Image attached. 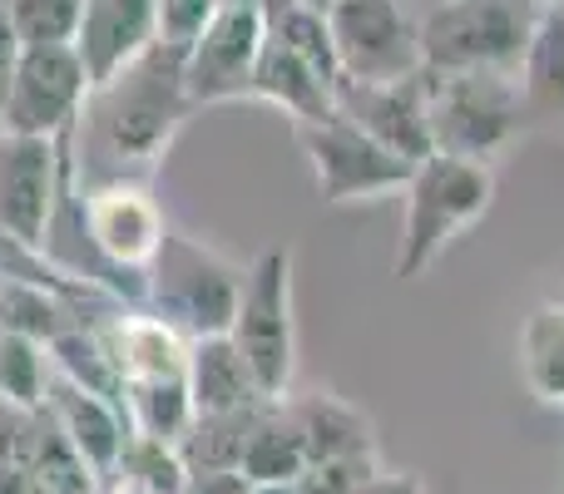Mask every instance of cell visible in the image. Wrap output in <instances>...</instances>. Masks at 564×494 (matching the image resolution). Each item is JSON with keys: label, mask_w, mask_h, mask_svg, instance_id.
<instances>
[{"label": "cell", "mask_w": 564, "mask_h": 494, "mask_svg": "<svg viewBox=\"0 0 564 494\" xmlns=\"http://www.w3.org/2000/svg\"><path fill=\"white\" fill-rule=\"evenodd\" d=\"M188 114L194 99L184 85V50L154 40L119 75L89 89L75 124V174L85 178V188L149 174Z\"/></svg>", "instance_id": "cell-1"}, {"label": "cell", "mask_w": 564, "mask_h": 494, "mask_svg": "<svg viewBox=\"0 0 564 494\" xmlns=\"http://www.w3.org/2000/svg\"><path fill=\"white\" fill-rule=\"evenodd\" d=\"M79 218H85L89 238V277L124 307L144 311L149 262H154V252L169 233L164 208L154 204L149 184H139V178L89 184L79 194Z\"/></svg>", "instance_id": "cell-2"}, {"label": "cell", "mask_w": 564, "mask_h": 494, "mask_svg": "<svg viewBox=\"0 0 564 494\" xmlns=\"http://www.w3.org/2000/svg\"><path fill=\"white\" fill-rule=\"evenodd\" d=\"M406 194V223H401V243L391 257V277L411 282L451 248V238L466 233L470 223L490 213L496 198V168L490 164H466V158L431 154L416 164Z\"/></svg>", "instance_id": "cell-3"}, {"label": "cell", "mask_w": 564, "mask_h": 494, "mask_svg": "<svg viewBox=\"0 0 564 494\" xmlns=\"http://www.w3.org/2000/svg\"><path fill=\"white\" fill-rule=\"evenodd\" d=\"M540 0H446L421 15V65L431 75H460V69H500L520 75L540 15Z\"/></svg>", "instance_id": "cell-4"}, {"label": "cell", "mask_w": 564, "mask_h": 494, "mask_svg": "<svg viewBox=\"0 0 564 494\" xmlns=\"http://www.w3.org/2000/svg\"><path fill=\"white\" fill-rule=\"evenodd\" d=\"M426 119L431 149L466 164H490L530 129L520 79L500 69H460V75H431Z\"/></svg>", "instance_id": "cell-5"}, {"label": "cell", "mask_w": 564, "mask_h": 494, "mask_svg": "<svg viewBox=\"0 0 564 494\" xmlns=\"http://www.w3.org/2000/svg\"><path fill=\"white\" fill-rule=\"evenodd\" d=\"M248 267L218 257L214 248L194 243L188 233L169 228L159 243L154 262H149V292L144 311L178 331L184 341L198 337H224L238 317V297H243Z\"/></svg>", "instance_id": "cell-6"}, {"label": "cell", "mask_w": 564, "mask_h": 494, "mask_svg": "<svg viewBox=\"0 0 564 494\" xmlns=\"http://www.w3.org/2000/svg\"><path fill=\"white\" fill-rule=\"evenodd\" d=\"M234 347L253 366L263 396L282 400L292 391V366H297V321H292V252L268 248L243 277L238 317L228 327Z\"/></svg>", "instance_id": "cell-7"}, {"label": "cell", "mask_w": 564, "mask_h": 494, "mask_svg": "<svg viewBox=\"0 0 564 494\" xmlns=\"http://www.w3.org/2000/svg\"><path fill=\"white\" fill-rule=\"evenodd\" d=\"M297 144L312 158L322 204H361V198L401 194L416 174L411 158L391 154L387 144L361 134L341 109H332L327 119H312V124H297Z\"/></svg>", "instance_id": "cell-8"}, {"label": "cell", "mask_w": 564, "mask_h": 494, "mask_svg": "<svg viewBox=\"0 0 564 494\" xmlns=\"http://www.w3.org/2000/svg\"><path fill=\"white\" fill-rule=\"evenodd\" d=\"M332 45L341 79L391 85L421 75V20L406 15L401 0H332L327 6Z\"/></svg>", "instance_id": "cell-9"}, {"label": "cell", "mask_w": 564, "mask_h": 494, "mask_svg": "<svg viewBox=\"0 0 564 494\" xmlns=\"http://www.w3.org/2000/svg\"><path fill=\"white\" fill-rule=\"evenodd\" d=\"M89 69L75 45H25L15 79H10L0 129L6 134H40L59 139L79 124V109L89 99Z\"/></svg>", "instance_id": "cell-10"}, {"label": "cell", "mask_w": 564, "mask_h": 494, "mask_svg": "<svg viewBox=\"0 0 564 494\" xmlns=\"http://www.w3.org/2000/svg\"><path fill=\"white\" fill-rule=\"evenodd\" d=\"M263 0H224L204 35L184 50V85L194 109L253 95V69L263 55Z\"/></svg>", "instance_id": "cell-11"}, {"label": "cell", "mask_w": 564, "mask_h": 494, "mask_svg": "<svg viewBox=\"0 0 564 494\" xmlns=\"http://www.w3.org/2000/svg\"><path fill=\"white\" fill-rule=\"evenodd\" d=\"M69 144H75V129H65L59 139L0 129V228L40 252H45L50 218H55L59 184H65Z\"/></svg>", "instance_id": "cell-12"}, {"label": "cell", "mask_w": 564, "mask_h": 494, "mask_svg": "<svg viewBox=\"0 0 564 494\" xmlns=\"http://www.w3.org/2000/svg\"><path fill=\"white\" fill-rule=\"evenodd\" d=\"M426 95H431V79L426 69L411 79H391V85H357V79H337V109L371 134L377 144H387L391 154L411 158H431V119H426Z\"/></svg>", "instance_id": "cell-13"}, {"label": "cell", "mask_w": 564, "mask_h": 494, "mask_svg": "<svg viewBox=\"0 0 564 494\" xmlns=\"http://www.w3.org/2000/svg\"><path fill=\"white\" fill-rule=\"evenodd\" d=\"M154 40H159V0H85L75 50L89 69V85H105L109 75H119Z\"/></svg>", "instance_id": "cell-14"}, {"label": "cell", "mask_w": 564, "mask_h": 494, "mask_svg": "<svg viewBox=\"0 0 564 494\" xmlns=\"http://www.w3.org/2000/svg\"><path fill=\"white\" fill-rule=\"evenodd\" d=\"M45 410H50V420L69 436V446L89 460V470L99 475V485H105V480L115 475L119 450H124V440H129V416L115 406V400H105V396H95V391L75 386L69 376H59L55 366H50Z\"/></svg>", "instance_id": "cell-15"}, {"label": "cell", "mask_w": 564, "mask_h": 494, "mask_svg": "<svg viewBox=\"0 0 564 494\" xmlns=\"http://www.w3.org/2000/svg\"><path fill=\"white\" fill-rule=\"evenodd\" d=\"M263 105H278L292 124H312V119H327L337 109V79H327L317 65H307L302 55H292L278 40H263V55L253 69V95Z\"/></svg>", "instance_id": "cell-16"}, {"label": "cell", "mask_w": 564, "mask_h": 494, "mask_svg": "<svg viewBox=\"0 0 564 494\" xmlns=\"http://www.w3.org/2000/svg\"><path fill=\"white\" fill-rule=\"evenodd\" d=\"M188 396H194V416H208V410H243L258 406L263 396L253 366L243 361V351L234 347V337H198L188 341Z\"/></svg>", "instance_id": "cell-17"}, {"label": "cell", "mask_w": 564, "mask_h": 494, "mask_svg": "<svg viewBox=\"0 0 564 494\" xmlns=\"http://www.w3.org/2000/svg\"><path fill=\"white\" fill-rule=\"evenodd\" d=\"M288 416L297 420L302 446H307V465L322 460H351V455H377L371 440V420L341 396L312 391V396H292L288 391Z\"/></svg>", "instance_id": "cell-18"}, {"label": "cell", "mask_w": 564, "mask_h": 494, "mask_svg": "<svg viewBox=\"0 0 564 494\" xmlns=\"http://www.w3.org/2000/svg\"><path fill=\"white\" fill-rule=\"evenodd\" d=\"M520 99H525L530 129L564 124V6L540 15V30L520 59Z\"/></svg>", "instance_id": "cell-19"}, {"label": "cell", "mask_w": 564, "mask_h": 494, "mask_svg": "<svg viewBox=\"0 0 564 494\" xmlns=\"http://www.w3.org/2000/svg\"><path fill=\"white\" fill-rule=\"evenodd\" d=\"M263 410H268V400L243 406V410H208V416H194V426L178 440V455H184L188 475H238V470H243L248 436H253Z\"/></svg>", "instance_id": "cell-20"}, {"label": "cell", "mask_w": 564, "mask_h": 494, "mask_svg": "<svg viewBox=\"0 0 564 494\" xmlns=\"http://www.w3.org/2000/svg\"><path fill=\"white\" fill-rule=\"evenodd\" d=\"M302 470H307V446H302L297 420L288 416V396L268 400V410L258 416L253 436H248L243 470L238 475L248 485H292Z\"/></svg>", "instance_id": "cell-21"}, {"label": "cell", "mask_w": 564, "mask_h": 494, "mask_svg": "<svg viewBox=\"0 0 564 494\" xmlns=\"http://www.w3.org/2000/svg\"><path fill=\"white\" fill-rule=\"evenodd\" d=\"M75 321H85V311L75 307L69 297L50 287H35V282H15V277H0V331H15V337H30L40 347L69 331Z\"/></svg>", "instance_id": "cell-22"}, {"label": "cell", "mask_w": 564, "mask_h": 494, "mask_svg": "<svg viewBox=\"0 0 564 494\" xmlns=\"http://www.w3.org/2000/svg\"><path fill=\"white\" fill-rule=\"evenodd\" d=\"M263 30H268V40H278V45H288L307 65H317L327 79H341L327 10L307 6V0H263Z\"/></svg>", "instance_id": "cell-23"}, {"label": "cell", "mask_w": 564, "mask_h": 494, "mask_svg": "<svg viewBox=\"0 0 564 494\" xmlns=\"http://www.w3.org/2000/svg\"><path fill=\"white\" fill-rule=\"evenodd\" d=\"M520 366L540 400L564 406V307H535L520 327Z\"/></svg>", "instance_id": "cell-24"}, {"label": "cell", "mask_w": 564, "mask_h": 494, "mask_svg": "<svg viewBox=\"0 0 564 494\" xmlns=\"http://www.w3.org/2000/svg\"><path fill=\"white\" fill-rule=\"evenodd\" d=\"M30 480L45 494H95L99 475L89 470V460L69 446V436L50 420V410L40 406V426H35V446H30Z\"/></svg>", "instance_id": "cell-25"}, {"label": "cell", "mask_w": 564, "mask_h": 494, "mask_svg": "<svg viewBox=\"0 0 564 494\" xmlns=\"http://www.w3.org/2000/svg\"><path fill=\"white\" fill-rule=\"evenodd\" d=\"M45 386H50V351L30 337L0 331V400L40 410L45 406Z\"/></svg>", "instance_id": "cell-26"}, {"label": "cell", "mask_w": 564, "mask_h": 494, "mask_svg": "<svg viewBox=\"0 0 564 494\" xmlns=\"http://www.w3.org/2000/svg\"><path fill=\"white\" fill-rule=\"evenodd\" d=\"M115 475L134 480V485H144L149 494H184V485H188V465H184V455H178V446L139 436V430H129Z\"/></svg>", "instance_id": "cell-27"}, {"label": "cell", "mask_w": 564, "mask_h": 494, "mask_svg": "<svg viewBox=\"0 0 564 494\" xmlns=\"http://www.w3.org/2000/svg\"><path fill=\"white\" fill-rule=\"evenodd\" d=\"M20 45H75L85 0H0Z\"/></svg>", "instance_id": "cell-28"}, {"label": "cell", "mask_w": 564, "mask_h": 494, "mask_svg": "<svg viewBox=\"0 0 564 494\" xmlns=\"http://www.w3.org/2000/svg\"><path fill=\"white\" fill-rule=\"evenodd\" d=\"M377 455H351V460H322V465H307L297 480H292V494H361L371 475H377Z\"/></svg>", "instance_id": "cell-29"}, {"label": "cell", "mask_w": 564, "mask_h": 494, "mask_svg": "<svg viewBox=\"0 0 564 494\" xmlns=\"http://www.w3.org/2000/svg\"><path fill=\"white\" fill-rule=\"evenodd\" d=\"M224 0H159V45H174V50H188L204 25L218 15Z\"/></svg>", "instance_id": "cell-30"}, {"label": "cell", "mask_w": 564, "mask_h": 494, "mask_svg": "<svg viewBox=\"0 0 564 494\" xmlns=\"http://www.w3.org/2000/svg\"><path fill=\"white\" fill-rule=\"evenodd\" d=\"M20 35L15 25H10L6 6H0V109H6V95H10V79H15V65H20Z\"/></svg>", "instance_id": "cell-31"}, {"label": "cell", "mask_w": 564, "mask_h": 494, "mask_svg": "<svg viewBox=\"0 0 564 494\" xmlns=\"http://www.w3.org/2000/svg\"><path fill=\"white\" fill-rule=\"evenodd\" d=\"M361 494H426V480L421 475H387V470H377V475L361 485Z\"/></svg>", "instance_id": "cell-32"}, {"label": "cell", "mask_w": 564, "mask_h": 494, "mask_svg": "<svg viewBox=\"0 0 564 494\" xmlns=\"http://www.w3.org/2000/svg\"><path fill=\"white\" fill-rule=\"evenodd\" d=\"M99 494H149V490L134 485V480H124V475H109L105 485H99Z\"/></svg>", "instance_id": "cell-33"}, {"label": "cell", "mask_w": 564, "mask_h": 494, "mask_svg": "<svg viewBox=\"0 0 564 494\" xmlns=\"http://www.w3.org/2000/svg\"><path fill=\"white\" fill-rule=\"evenodd\" d=\"M540 6H564V0H540Z\"/></svg>", "instance_id": "cell-34"}, {"label": "cell", "mask_w": 564, "mask_h": 494, "mask_svg": "<svg viewBox=\"0 0 564 494\" xmlns=\"http://www.w3.org/2000/svg\"><path fill=\"white\" fill-rule=\"evenodd\" d=\"M431 6H446V0H426V10H431Z\"/></svg>", "instance_id": "cell-35"}]
</instances>
